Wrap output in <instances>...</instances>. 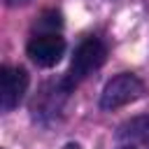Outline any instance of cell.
Returning <instances> with one entry per match:
<instances>
[{
  "mask_svg": "<svg viewBox=\"0 0 149 149\" xmlns=\"http://www.w3.org/2000/svg\"><path fill=\"white\" fill-rule=\"evenodd\" d=\"M28 88V72L23 68H9L5 65L0 72V109L9 112L14 109Z\"/></svg>",
  "mask_w": 149,
  "mask_h": 149,
  "instance_id": "4",
  "label": "cell"
},
{
  "mask_svg": "<svg viewBox=\"0 0 149 149\" xmlns=\"http://www.w3.org/2000/svg\"><path fill=\"white\" fill-rule=\"evenodd\" d=\"M105 56H107V49L98 37L84 40L72 54V63H70V70H68V77H65V88L70 91L81 79H86L93 70H98L105 63Z\"/></svg>",
  "mask_w": 149,
  "mask_h": 149,
  "instance_id": "1",
  "label": "cell"
},
{
  "mask_svg": "<svg viewBox=\"0 0 149 149\" xmlns=\"http://www.w3.org/2000/svg\"><path fill=\"white\" fill-rule=\"evenodd\" d=\"M142 93H144V84L140 81V77H135L133 72H121L105 84V88L100 93V107L112 112L116 107H123V105L142 98Z\"/></svg>",
  "mask_w": 149,
  "mask_h": 149,
  "instance_id": "2",
  "label": "cell"
},
{
  "mask_svg": "<svg viewBox=\"0 0 149 149\" xmlns=\"http://www.w3.org/2000/svg\"><path fill=\"white\" fill-rule=\"evenodd\" d=\"M9 7H16V5H23V2H28V0H5Z\"/></svg>",
  "mask_w": 149,
  "mask_h": 149,
  "instance_id": "7",
  "label": "cell"
},
{
  "mask_svg": "<svg viewBox=\"0 0 149 149\" xmlns=\"http://www.w3.org/2000/svg\"><path fill=\"white\" fill-rule=\"evenodd\" d=\"M116 137L128 140V142L149 144V116H135V119L121 123L119 130H116Z\"/></svg>",
  "mask_w": 149,
  "mask_h": 149,
  "instance_id": "5",
  "label": "cell"
},
{
  "mask_svg": "<svg viewBox=\"0 0 149 149\" xmlns=\"http://www.w3.org/2000/svg\"><path fill=\"white\" fill-rule=\"evenodd\" d=\"M63 51H65V40L56 33H42V35H35L28 42V56L40 68L56 65L61 61Z\"/></svg>",
  "mask_w": 149,
  "mask_h": 149,
  "instance_id": "3",
  "label": "cell"
},
{
  "mask_svg": "<svg viewBox=\"0 0 149 149\" xmlns=\"http://www.w3.org/2000/svg\"><path fill=\"white\" fill-rule=\"evenodd\" d=\"M65 149H79V144H68Z\"/></svg>",
  "mask_w": 149,
  "mask_h": 149,
  "instance_id": "8",
  "label": "cell"
},
{
  "mask_svg": "<svg viewBox=\"0 0 149 149\" xmlns=\"http://www.w3.org/2000/svg\"><path fill=\"white\" fill-rule=\"evenodd\" d=\"M61 14L58 12H44L40 19V28H49V33H56V28H61Z\"/></svg>",
  "mask_w": 149,
  "mask_h": 149,
  "instance_id": "6",
  "label": "cell"
},
{
  "mask_svg": "<svg viewBox=\"0 0 149 149\" xmlns=\"http://www.w3.org/2000/svg\"><path fill=\"white\" fill-rule=\"evenodd\" d=\"M121 149H135V147H133V144H126V147H121Z\"/></svg>",
  "mask_w": 149,
  "mask_h": 149,
  "instance_id": "9",
  "label": "cell"
}]
</instances>
